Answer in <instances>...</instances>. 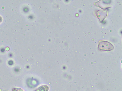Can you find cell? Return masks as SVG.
I'll use <instances>...</instances> for the list:
<instances>
[{
  "mask_svg": "<svg viewBox=\"0 0 122 91\" xmlns=\"http://www.w3.org/2000/svg\"><path fill=\"white\" fill-rule=\"evenodd\" d=\"M3 21V19L2 17L0 16V23H1Z\"/></svg>",
  "mask_w": 122,
  "mask_h": 91,
  "instance_id": "277c9868",
  "label": "cell"
},
{
  "mask_svg": "<svg viewBox=\"0 0 122 91\" xmlns=\"http://www.w3.org/2000/svg\"><path fill=\"white\" fill-rule=\"evenodd\" d=\"M12 91H24L21 88H16L14 89Z\"/></svg>",
  "mask_w": 122,
  "mask_h": 91,
  "instance_id": "3957f363",
  "label": "cell"
},
{
  "mask_svg": "<svg viewBox=\"0 0 122 91\" xmlns=\"http://www.w3.org/2000/svg\"><path fill=\"white\" fill-rule=\"evenodd\" d=\"M98 47L100 49L107 51H110L114 49V46L112 45L106 41L100 42Z\"/></svg>",
  "mask_w": 122,
  "mask_h": 91,
  "instance_id": "6da1fadb",
  "label": "cell"
},
{
  "mask_svg": "<svg viewBox=\"0 0 122 91\" xmlns=\"http://www.w3.org/2000/svg\"><path fill=\"white\" fill-rule=\"evenodd\" d=\"M49 89V87L46 85H43L37 88L35 91H48Z\"/></svg>",
  "mask_w": 122,
  "mask_h": 91,
  "instance_id": "7a4b0ae2",
  "label": "cell"
}]
</instances>
